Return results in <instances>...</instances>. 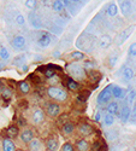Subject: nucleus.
Listing matches in <instances>:
<instances>
[{
    "instance_id": "nucleus-1",
    "label": "nucleus",
    "mask_w": 136,
    "mask_h": 151,
    "mask_svg": "<svg viewBox=\"0 0 136 151\" xmlns=\"http://www.w3.org/2000/svg\"><path fill=\"white\" fill-rule=\"evenodd\" d=\"M47 94H48L49 98H52L54 100H58V102H65V100L68 99L66 91H64L63 88H59V87H56V86L48 87Z\"/></svg>"
},
{
    "instance_id": "nucleus-2",
    "label": "nucleus",
    "mask_w": 136,
    "mask_h": 151,
    "mask_svg": "<svg viewBox=\"0 0 136 151\" xmlns=\"http://www.w3.org/2000/svg\"><path fill=\"white\" fill-rule=\"evenodd\" d=\"M112 87H113V85H108L107 87H105V88L99 93L98 100H96L98 104H105V103L110 102V99L113 97L112 96Z\"/></svg>"
},
{
    "instance_id": "nucleus-3",
    "label": "nucleus",
    "mask_w": 136,
    "mask_h": 151,
    "mask_svg": "<svg viewBox=\"0 0 136 151\" xmlns=\"http://www.w3.org/2000/svg\"><path fill=\"white\" fill-rule=\"evenodd\" d=\"M135 29V27L134 26H130L129 28H127V29H124L123 32H120L119 33V35L117 36V39H116V44L117 45H122L123 42H124L128 37L131 35V33H132V30Z\"/></svg>"
},
{
    "instance_id": "nucleus-4",
    "label": "nucleus",
    "mask_w": 136,
    "mask_h": 151,
    "mask_svg": "<svg viewBox=\"0 0 136 151\" xmlns=\"http://www.w3.org/2000/svg\"><path fill=\"white\" fill-rule=\"evenodd\" d=\"M69 69V73L72 75V76H75L77 79H81V78H84V70L83 68H81L80 65L77 64H71L68 67Z\"/></svg>"
},
{
    "instance_id": "nucleus-5",
    "label": "nucleus",
    "mask_w": 136,
    "mask_h": 151,
    "mask_svg": "<svg viewBox=\"0 0 136 151\" xmlns=\"http://www.w3.org/2000/svg\"><path fill=\"white\" fill-rule=\"evenodd\" d=\"M51 41H52L51 35H49L48 33H46V32H42L39 36V39H38V45L40 47H47V46L51 45Z\"/></svg>"
},
{
    "instance_id": "nucleus-6",
    "label": "nucleus",
    "mask_w": 136,
    "mask_h": 151,
    "mask_svg": "<svg viewBox=\"0 0 136 151\" xmlns=\"http://www.w3.org/2000/svg\"><path fill=\"white\" fill-rule=\"evenodd\" d=\"M11 45L15 50H22L26 46V37L22 35H16L11 41Z\"/></svg>"
},
{
    "instance_id": "nucleus-7",
    "label": "nucleus",
    "mask_w": 136,
    "mask_h": 151,
    "mask_svg": "<svg viewBox=\"0 0 136 151\" xmlns=\"http://www.w3.org/2000/svg\"><path fill=\"white\" fill-rule=\"evenodd\" d=\"M19 139L24 144H30L34 140V132L31 129H24L19 134Z\"/></svg>"
},
{
    "instance_id": "nucleus-8",
    "label": "nucleus",
    "mask_w": 136,
    "mask_h": 151,
    "mask_svg": "<svg viewBox=\"0 0 136 151\" xmlns=\"http://www.w3.org/2000/svg\"><path fill=\"white\" fill-rule=\"evenodd\" d=\"M28 18H29V22H30V26L33 27V28H35V29H40L41 27H42V22H41V18L35 14V12H30L29 14V16H28Z\"/></svg>"
},
{
    "instance_id": "nucleus-9",
    "label": "nucleus",
    "mask_w": 136,
    "mask_h": 151,
    "mask_svg": "<svg viewBox=\"0 0 136 151\" xmlns=\"http://www.w3.org/2000/svg\"><path fill=\"white\" fill-rule=\"evenodd\" d=\"M46 111H47L48 116L56 117V116H58V115L60 114V105L57 104V103H51V104H48V105H47Z\"/></svg>"
},
{
    "instance_id": "nucleus-10",
    "label": "nucleus",
    "mask_w": 136,
    "mask_h": 151,
    "mask_svg": "<svg viewBox=\"0 0 136 151\" xmlns=\"http://www.w3.org/2000/svg\"><path fill=\"white\" fill-rule=\"evenodd\" d=\"M119 117H120L122 122H124V123H125V122H128V121H129V119L131 117V109H130V106H129L128 104L123 105V108L120 109Z\"/></svg>"
},
{
    "instance_id": "nucleus-11",
    "label": "nucleus",
    "mask_w": 136,
    "mask_h": 151,
    "mask_svg": "<svg viewBox=\"0 0 136 151\" xmlns=\"http://www.w3.org/2000/svg\"><path fill=\"white\" fill-rule=\"evenodd\" d=\"M43 120H45V112H43V110H41V109H36V110L33 112V116H31V121H33V123L39 124V123H41Z\"/></svg>"
},
{
    "instance_id": "nucleus-12",
    "label": "nucleus",
    "mask_w": 136,
    "mask_h": 151,
    "mask_svg": "<svg viewBox=\"0 0 136 151\" xmlns=\"http://www.w3.org/2000/svg\"><path fill=\"white\" fill-rule=\"evenodd\" d=\"M93 127L90 124H88V123H81L80 126H78V132L82 134V135H84V137H87V135H90L92 133H93Z\"/></svg>"
},
{
    "instance_id": "nucleus-13",
    "label": "nucleus",
    "mask_w": 136,
    "mask_h": 151,
    "mask_svg": "<svg viewBox=\"0 0 136 151\" xmlns=\"http://www.w3.org/2000/svg\"><path fill=\"white\" fill-rule=\"evenodd\" d=\"M46 146H47V150L48 151H57L58 147H59V142H58V139H57L56 137H51L47 140Z\"/></svg>"
},
{
    "instance_id": "nucleus-14",
    "label": "nucleus",
    "mask_w": 136,
    "mask_h": 151,
    "mask_svg": "<svg viewBox=\"0 0 136 151\" xmlns=\"http://www.w3.org/2000/svg\"><path fill=\"white\" fill-rule=\"evenodd\" d=\"M119 9L124 16H129L131 12V3L130 1H119Z\"/></svg>"
},
{
    "instance_id": "nucleus-15",
    "label": "nucleus",
    "mask_w": 136,
    "mask_h": 151,
    "mask_svg": "<svg viewBox=\"0 0 136 151\" xmlns=\"http://www.w3.org/2000/svg\"><path fill=\"white\" fill-rule=\"evenodd\" d=\"M3 151H16V145L11 139L6 138L3 140Z\"/></svg>"
},
{
    "instance_id": "nucleus-16",
    "label": "nucleus",
    "mask_w": 136,
    "mask_h": 151,
    "mask_svg": "<svg viewBox=\"0 0 136 151\" xmlns=\"http://www.w3.org/2000/svg\"><path fill=\"white\" fill-rule=\"evenodd\" d=\"M107 114H111V115H117L119 114V105L117 102H111L108 103L107 105Z\"/></svg>"
},
{
    "instance_id": "nucleus-17",
    "label": "nucleus",
    "mask_w": 136,
    "mask_h": 151,
    "mask_svg": "<svg viewBox=\"0 0 136 151\" xmlns=\"http://www.w3.org/2000/svg\"><path fill=\"white\" fill-rule=\"evenodd\" d=\"M26 62H27L26 55H19V56H17V57L14 58V62H12V64L16 65V67L22 68L23 65H26Z\"/></svg>"
},
{
    "instance_id": "nucleus-18",
    "label": "nucleus",
    "mask_w": 136,
    "mask_h": 151,
    "mask_svg": "<svg viewBox=\"0 0 136 151\" xmlns=\"http://www.w3.org/2000/svg\"><path fill=\"white\" fill-rule=\"evenodd\" d=\"M6 134L9 137V139L10 138H16L18 137L21 133H19V128H18V126H10V127L6 129Z\"/></svg>"
},
{
    "instance_id": "nucleus-19",
    "label": "nucleus",
    "mask_w": 136,
    "mask_h": 151,
    "mask_svg": "<svg viewBox=\"0 0 136 151\" xmlns=\"http://www.w3.org/2000/svg\"><path fill=\"white\" fill-rule=\"evenodd\" d=\"M112 96L115 98H117V99H120V98L124 97V90H123L122 87L117 86V85H113V87H112Z\"/></svg>"
},
{
    "instance_id": "nucleus-20",
    "label": "nucleus",
    "mask_w": 136,
    "mask_h": 151,
    "mask_svg": "<svg viewBox=\"0 0 136 151\" xmlns=\"http://www.w3.org/2000/svg\"><path fill=\"white\" fill-rule=\"evenodd\" d=\"M18 90L22 94H28L30 91V86L27 81H19L18 82Z\"/></svg>"
},
{
    "instance_id": "nucleus-21",
    "label": "nucleus",
    "mask_w": 136,
    "mask_h": 151,
    "mask_svg": "<svg viewBox=\"0 0 136 151\" xmlns=\"http://www.w3.org/2000/svg\"><path fill=\"white\" fill-rule=\"evenodd\" d=\"M76 147H77L78 151H88L90 146H89V143L85 139H81L76 143Z\"/></svg>"
},
{
    "instance_id": "nucleus-22",
    "label": "nucleus",
    "mask_w": 136,
    "mask_h": 151,
    "mask_svg": "<svg viewBox=\"0 0 136 151\" xmlns=\"http://www.w3.org/2000/svg\"><path fill=\"white\" fill-rule=\"evenodd\" d=\"M111 41H112V39L108 36V35H104L100 37V41H99V46H100L101 48H106L111 45Z\"/></svg>"
},
{
    "instance_id": "nucleus-23",
    "label": "nucleus",
    "mask_w": 136,
    "mask_h": 151,
    "mask_svg": "<svg viewBox=\"0 0 136 151\" xmlns=\"http://www.w3.org/2000/svg\"><path fill=\"white\" fill-rule=\"evenodd\" d=\"M61 131H63L64 134L69 135V134H71L73 131H75V126H73V123H71V122H66V123L63 124V127H61Z\"/></svg>"
},
{
    "instance_id": "nucleus-24",
    "label": "nucleus",
    "mask_w": 136,
    "mask_h": 151,
    "mask_svg": "<svg viewBox=\"0 0 136 151\" xmlns=\"http://www.w3.org/2000/svg\"><path fill=\"white\" fill-rule=\"evenodd\" d=\"M118 14V6L115 4V3H111L108 6H107V15L113 17Z\"/></svg>"
},
{
    "instance_id": "nucleus-25",
    "label": "nucleus",
    "mask_w": 136,
    "mask_h": 151,
    "mask_svg": "<svg viewBox=\"0 0 136 151\" xmlns=\"http://www.w3.org/2000/svg\"><path fill=\"white\" fill-rule=\"evenodd\" d=\"M123 78H124L125 80H131L134 78V70L129 67H125L124 69H123Z\"/></svg>"
},
{
    "instance_id": "nucleus-26",
    "label": "nucleus",
    "mask_w": 136,
    "mask_h": 151,
    "mask_svg": "<svg viewBox=\"0 0 136 151\" xmlns=\"http://www.w3.org/2000/svg\"><path fill=\"white\" fill-rule=\"evenodd\" d=\"M56 67L54 65H48L45 70H43V73H45V76L47 78V79H52V78H54V75H56V71L53 70Z\"/></svg>"
},
{
    "instance_id": "nucleus-27",
    "label": "nucleus",
    "mask_w": 136,
    "mask_h": 151,
    "mask_svg": "<svg viewBox=\"0 0 136 151\" xmlns=\"http://www.w3.org/2000/svg\"><path fill=\"white\" fill-rule=\"evenodd\" d=\"M41 147H42L41 143H40L39 140H36V139H34V140L29 144V150H30V151H41Z\"/></svg>"
},
{
    "instance_id": "nucleus-28",
    "label": "nucleus",
    "mask_w": 136,
    "mask_h": 151,
    "mask_svg": "<svg viewBox=\"0 0 136 151\" xmlns=\"http://www.w3.org/2000/svg\"><path fill=\"white\" fill-rule=\"evenodd\" d=\"M64 3L63 1H60V0H56V1H53L52 4V9L56 11V12H61L64 10Z\"/></svg>"
},
{
    "instance_id": "nucleus-29",
    "label": "nucleus",
    "mask_w": 136,
    "mask_h": 151,
    "mask_svg": "<svg viewBox=\"0 0 136 151\" xmlns=\"http://www.w3.org/2000/svg\"><path fill=\"white\" fill-rule=\"evenodd\" d=\"M66 86H68V88L71 90V91H76V90H78V87H80V85L75 80H73V79H68Z\"/></svg>"
},
{
    "instance_id": "nucleus-30",
    "label": "nucleus",
    "mask_w": 136,
    "mask_h": 151,
    "mask_svg": "<svg viewBox=\"0 0 136 151\" xmlns=\"http://www.w3.org/2000/svg\"><path fill=\"white\" fill-rule=\"evenodd\" d=\"M104 123H105V126H112L115 123V115L106 114L104 117Z\"/></svg>"
},
{
    "instance_id": "nucleus-31",
    "label": "nucleus",
    "mask_w": 136,
    "mask_h": 151,
    "mask_svg": "<svg viewBox=\"0 0 136 151\" xmlns=\"http://www.w3.org/2000/svg\"><path fill=\"white\" fill-rule=\"evenodd\" d=\"M10 58V52L6 47H1L0 48V59L3 60H7Z\"/></svg>"
},
{
    "instance_id": "nucleus-32",
    "label": "nucleus",
    "mask_w": 136,
    "mask_h": 151,
    "mask_svg": "<svg viewBox=\"0 0 136 151\" xmlns=\"http://www.w3.org/2000/svg\"><path fill=\"white\" fill-rule=\"evenodd\" d=\"M70 57H71L72 59H75V60H81V59L84 58V55H83L81 51H73V52L70 55Z\"/></svg>"
},
{
    "instance_id": "nucleus-33",
    "label": "nucleus",
    "mask_w": 136,
    "mask_h": 151,
    "mask_svg": "<svg viewBox=\"0 0 136 151\" xmlns=\"http://www.w3.org/2000/svg\"><path fill=\"white\" fill-rule=\"evenodd\" d=\"M135 98H136V91H130L127 96V104H131L135 102Z\"/></svg>"
},
{
    "instance_id": "nucleus-34",
    "label": "nucleus",
    "mask_w": 136,
    "mask_h": 151,
    "mask_svg": "<svg viewBox=\"0 0 136 151\" xmlns=\"http://www.w3.org/2000/svg\"><path fill=\"white\" fill-rule=\"evenodd\" d=\"M1 97H3V99H4V100L9 102V100L11 99V97H12V91H11L10 88H6V90L1 93Z\"/></svg>"
},
{
    "instance_id": "nucleus-35",
    "label": "nucleus",
    "mask_w": 136,
    "mask_h": 151,
    "mask_svg": "<svg viewBox=\"0 0 136 151\" xmlns=\"http://www.w3.org/2000/svg\"><path fill=\"white\" fill-rule=\"evenodd\" d=\"M61 151H75V147H73L71 143H65L61 146Z\"/></svg>"
},
{
    "instance_id": "nucleus-36",
    "label": "nucleus",
    "mask_w": 136,
    "mask_h": 151,
    "mask_svg": "<svg viewBox=\"0 0 136 151\" xmlns=\"http://www.w3.org/2000/svg\"><path fill=\"white\" fill-rule=\"evenodd\" d=\"M128 53H129V56H131V57H135V56H136V42H134V44L130 45Z\"/></svg>"
},
{
    "instance_id": "nucleus-37",
    "label": "nucleus",
    "mask_w": 136,
    "mask_h": 151,
    "mask_svg": "<svg viewBox=\"0 0 136 151\" xmlns=\"http://www.w3.org/2000/svg\"><path fill=\"white\" fill-rule=\"evenodd\" d=\"M24 5H26L28 9H34L36 5H38V1H35V0H27V1H24Z\"/></svg>"
},
{
    "instance_id": "nucleus-38",
    "label": "nucleus",
    "mask_w": 136,
    "mask_h": 151,
    "mask_svg": "<svg viewBox=\"0 0 136 151\" xmlns=\"http://www.w3.org/2000/svg\"><path fill=\"white\" fill-rule=\"evenodd\" d=\"M16 22H17V24H19V26H24V23H26V18H24L23 15L18 14L16 16Z\"/></svg>"
},
{
    "instance_id": "nucleus-39",
    "label": "nucleus",
    "mask_w": 136,
    "mask_h": 151,
    "mask_svg": "<svg viewBox=\"0 0 136 151\" xmlns=\"http://www.w3.org/2000/svg\"><path fill=\"white\" fill-rule=\"evenodd\" d=\"M106 137H107V139H110V140H115L116 138H117V132L116 131L106 132Z\"/></svg>"
},
{
    "instance_id": "nucleus-40",
    "label": "nucleus",
    "mask_w": 136,
    "mask_h": 151,
    "mask_svg": "<svg viewBox=\"0 0 136 151\" xmlns=\"http://www.w3.org/2000/svg\"><path fill=\"white\" fill-rule=\"evenodd\" d=\"M117 56H112V57H110V65L111 67H115L116 65V63H117Z\"/></svg>"
},
{
    "instance_id": "nucleus-41",
    "label": "nucleus",
    "mask_w": 136,
    "mask_h": 151,
    "mask_svg": "<svg viewBox=\"0 0 136 151\" xmlns=\"http://www.w3.org/2000/svg\"><path fill=\"white\" fill-rule=\"evenodd\" d=\"M5 90H6V87H5L4 81H3V80H0V93H3Z\"/></svg>"
},
{
    "instance_id": "nucleus-42",
    "label": "nucleus",
    "mask_w": 136,
    "mask_h": 151,
    "mask_svg": "<svg viewBox=\"0 0 136 151\" xmlns=\"http://www.w3.org/2000/svg\"><path fill=\"white\" fill-rule=\"evenodd\" d=\"M131 117L136 120V103H135V105H134V108L131 109Z\"/></svg>"
},
{
    "instance_id": "nucleus-43",
    "label": "nucleus",
    "mask_w": 136,
    "mask_h": 151,
    "mask_svg": "<svg viewBox=\"0 0 136 151\" xmlns=\"http://www.w3.org/2000/svg\"><path fill=\"white\" fill-rule=\"evenodd\" d=\"M94 120L96 121V122H99V121H100L101 120V112H96V114H95V116H94Z\"/></svg>"
},
{
    "instance_id": "nucleus-44",
    "label": "nucleus",
    "mask_w": 136,
    "mask_h": 151,
    "mask_svg": "<svg viewBox=\"0 0 136 151\" xmlns=\"http://www.w3.org/2000/svg\"><path fill=\"white\" fill-rule=\"evenodd\" d=\"M94 63H90V62H85V64H84V68L85 69H88V68H94Z\"/></svg>"
},
{
    "instance_id": "nucleus-45",
    "label": "nucleus",
    "mask_w": 136,
    "mask_h": 151,
    "mask_svg": "<svg viewBox=\"0 0 136 151\" xmlns=\"http://www.w3.org/2000/svg\"><path fill=\"white\" fill-rule=\"evenodd\" d=\"M85 100L87 99H85V97H83V96H78L77 97V102L78 103H85Z\"/></svg>"
},
{
    "instance_id": "nucleus-46",
    "label": "nucleus",
    "mask_w": 136,
    "mask_h": 151,
    "mask_svg": "<svg viewBox=\"0 0 136 151\" xmlns=\"http://www.w3.org/2000/svg\"><path fill=\"white\" fill-rule=\"evenodd\" d=\"M93 147H94L95 151H99V150H100V143H99V142H95V143L93 144Z\"/></svg>"
},
{
    "instance_id": "nucleus-47",
    "label": "nucleus",
    "mask_w": 136,
    "mask_h": 151,
    "mask_svg": "<svg viewBox=\"0 0 136 151\" xmlns=\"http://www.w3.org/2000/svg\"><path fill=\"white\" fill-rule=\"evenodd\" d=\"M19 126H26V120H22V117H21V120H19Z\"/></svg>"
},
{
    "instance_id": "nucleus-48",
    "label": "nucleus",
    "mask_w": 136,
    "mask_h": 151,
    "mask_svg": "<svg viewBox=\"0 0 136 151\" xmlns=\"http://www.w3.org/2000/svg\"><path fill=\"white\" fill-rule=\"evenodd\" d=\"M21 69H22L23 71H28V65H27V64H26V65H23Z\"/></svg>"
},
{
    "instance_id": "nucleus-49",
    "label": "nucleus",
    "mask_w": 136,
    "mask_h": 151,
    "mask_svg": "<svg viewBox=\"0 0 136 151\" xmlns=\"http://www.w3.org/2000/svg\"><path fill=\"white\" fill-rule=\"evenodd\" d=\"M59 56H60V52L59 51H57V52L53 53V57H59Z\"/></svg>"
},
{
    "instance_id": "nucleus-50",
    "label": "nucleus",
    "mask_w": 136,
    "mask_h": 151,
    "mask_svg": "<svg viewBox=\"0 0 136 151\" xmlns=\"http://www.w3.org/2000/svg\"><path fill=\"white\" fill-rule=\"evenodd\" d=\"M4 67H5V64H3V63H0V70H3V69H4Z\"/></svg>"
},
{
    "instance_id": "nucleus-51",
    "label": "nucleus",
    "mask_w": 136,
    "mask_h": 151,
    "mask_svg": "<svg viewBox=\"0 0 136 151\" xmlns=\"http://www.w3.org/2000/svg\"><path fill=\"white\" fill-rule=\"evenodd\" d=\"M16 151H23V150H16Z\"/></svg>"
}]
</instances>
